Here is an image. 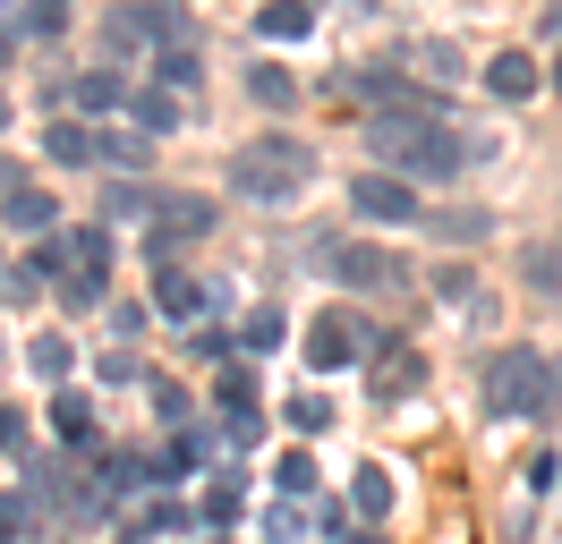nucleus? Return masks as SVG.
<instances>
[{"label":"nucleus","mask_w":562,"mask_h":544,"mask_svg":"<svg viewBox=\"0 0 562 544\" xmlns=\"http://www.w3.org/2000/svg\"><path fill=\"white\" fill-rule=\"evenodd\" d=\"M367 145H375L384 162H401L409 179H460L477 154H494V145H477V136H452V128H435V120H409V111L367 120Z\"/></svg>","instance_id":"obj_1"},{"label":"nucleus","mask_w":562,"mask_h":544,"mask_svg":"<svg viewBox=\"0 0 562 544\" xmlns=\"http://www.w3.org/2000/svg\"><path fill=\"white\" fill-rule=\"evenodd\" d=\"M307 179H316V145H299V136H256V145L231 154V196L273 204V213L299 196Z\"/></svg>","instance_id":"obj_2"},{"label":"nucleus","mask_w":562,"mask_h":544,"mask_svg":"<svg viewBox=\"0 0 562 544\" xmlns=\"http://www.w3.org/2000/svg\"><path fill=\"white\" fill-rule=\"evenodd\" d=\"M554 383H562V366L546 349H494L486 383H477V408H486V426H512V417H537L554 400Z\"/></svg>","instance_id":"obj_3"},{"label":"nucleus","mask_w":562,"mask_h":544,"mask_svg":"<svg viewBox=\"0 0 562 544\" xmlns=\"http://www.w3.org/2000/svg\"><path fill=\"white\" fill-rule=\"evenodd\" d=\"M324 264H333V281H350V290H367V298H392V290H409V281H418L392 247H367V238H333V247H324Z\"/></svg>","instance_id":"obj_4"},{"label":"nucleus","mask_w":562,"mask_h":544,"mask_svg":"<svg viewBox=\"0 0 562 544\" xmlns=\"http://www.w3.org/2000/svg\"><path fill=\"white\" fill-rule=\"evenodd\" d=\"M375 349H384V340L367 332L350 306H324L316 324H307V366H316V374H333V366H367Z\"/></svg>","instance_id":"obj_5"},{"label":"nucleus","mask_w":562,"mask_h":544,"mask_svg":"<svg viewBox=\"0 0 562 544\" xmlns=\"http://www.w3.org/2000/svg\"><path fill=\"white\" fill-rule=\"evenodd\" d=\"M350 213H367V222H418V188L392 179V170H358L350 179Z\"/></svg>","instance_id":"obj_6"},{"label":"nucleus","mask_w":562,"mask_h":544,"mask_svg":"<svg viewBox=\"0 0 562 544\" xmlns=\"http://www.w3.org/2000/svg\"><path fill=\"white\" fill-rule=\"evenodd\" d=\"M418 374H426L418 349H409V340H384V349L367 358V392H375V400H401V392H418Z\"/></svg>","instance_id":"obj_7"},{"label":"nucleus","mask_w":562,"mask_h":544,"mask_svg":"<svg viewBox=\"0 0 562 544\" xmlns=\"http://www.w3.org/2000/svg\"><path fill=\"white\" fill-rule=\"evenodd\" d=\"M205 230H213V204L205 196H162V222H154L145 247H154V256H171L179 238H205Z\"/></svg>","instance_id":"obj_8"},{"label":"nucleus","mask_w":562,"mask_h":544,"mask_svg":"<svg viewBox=\"0 0 562 544\" xmlns=\"http://www.w3.org/2000/svg\"><path fill=\"white\" fill-rule=\"evenodd\" d=\"M154 306L179 315V324H196V315L213 306V281H196V272H162V281H154Z\"/></svg>","instance_id":"obj_9"},{"label":"nucleus","mask_w":562,"mask_h":544,"mask_svg":"<svg viewBox=\"0 0 562 544\" xmlns=\"http://www.w3.org/2000/svg\"><path fill=\"white\" fill-rule=\"evenodd\" d=\"M486 94L494 102H528L537 94V60H528V52H494L486 60Z\"/></svg>","instance_id":"obj_10"},{"label":"nucleus","mask_w":562,"mask_h":544,"mask_svg":"<svg viewBox=\"0 0 562 544\" xmlns=\"http://www.w3.org/2000/svg\"><path fill=\"white\" fill-rule=\"evenodd\" d=\"M52 434L69 451H94V400L86 392H52Z\"/></svg>","instance_id":"obj_11"},{"label":"nucleus","mask_w":562,"mask_h":544,"mask_svg":"<svg viewBox=\"0 0 562 544\" xmlns=\"http://www.w3.org/2000/svg\"><path fill=\"white\" fill-rule=\"evenodd\" d=\"M43 154H52V162H94V154H103V136L86 128V120H52V128H43Z\"/></svg>","instance_id":"obj_12"},{"label":"nucleus","mask_w":562,"mask_h":544,"mask_svg":"<svg viewBox=\"0 0 562 544\" xmlns=\"http://www.w3.org/2000/svg\"><path fill=\"white\" fill-rule=\"evenodd\" d=\"M426 230L443 238V247H477L494 230V213H469V204H443V213H426Z\"/></svg>","instance_id":"obj_13"},{"label":"nucleus","mask_w":562,"mask_h":544,"mask_svg":"<svg viewBox=\"0 0 562 544\" xmlns=\"http://www.w3.org/2000/svg\"><path fill=\"white\" fill-rule=\"evenodd\" d=\"M256 34H265V43H299V34H307V0H273V9H256Z\"/></svg>","instance_id":"obj_14"},{"label":"nucleus","mask_w":562,"mask_h":544,"mask_svg":"<svg viewBox=\"0 0 562 544\" xmlns=\"http://www.w3.org/2000/svg\"><path fill=\"white\" fill-rule=\"evenodd\" d=\"M247 94L265 102V111H290V102H299V77H290V68H273V60H265V68H247Z\"/></svg>","instance_id":"obj_15"},{"label":"nucleus","mask_w":562,"mask_h":544,"mask_svg":"<svg viewBox=\"0 0 562 544\" xmlns=\"http://www.w3.org/2000/svg\"><path fill=\"white\" fill-rule=\"evenodd\" d=\"M26 366H35L43 383H60V392H69V340H60V332H35V340H26Z\"/></svg>","instance_id":"obj_16"},{"label":"nucleus","mask_w":562,"mask_h":544,"mask_svg":"<svg viewBox=\"0 0 562 544\" xmlns=\"http://www.w3.org/2000/svg\"><path fill=\"white\" fill-rule=\"evenodd\" d=\"M0 213H9V230H52V196H43V188H9Z\"/></svg>","instance_id":"obj_17"},{"label":"nucleus","mask_w":562,"mask_h":544,"mask_svg":"<svg viewBox=\"0 0 562 544\" xmlns=\"http://www.w3.org/2000/svg\"><path fill=\"white\" fill-rule=\"evenodd\" d=\"M111 102H137V94H128L111 68H86V77H77V111H111Z\"/></svg>","instance_id":"obj_18"},{"label":"nucleus","mask_w":562,"mask_h":544,"mask_svg":"<svg viewBox=\"0 0 562 544\" xmlns=\"http://www.w3.org/2000/svg\"><path fill=\"white\" fill-rule=\"evenodd\" d=\"M128 111H137V128H145V136H162V128H179V102L162 94V86H145V94L128 102Z\"/></svg>","instance_id":"obj_19"},{"label":"nucleus","mask_w":562,"mask_h":544,"mask_svg":"<svg viewBox=\"0 0 562 544\" xmlns=\"http://www.w3.org/2000/svg\"><path fill=\"white\" fill-rule=\"evenodd\" d=\"M281 340H290V324H281V306H256V315L239 324V349H281Z\"/></svg>","instance_id":"obj_20"},{"label":"nucleus","mask_w":562,"mask_h":544,"mask_svg":"<svg viewBox=\"0 0 562 544\" xmlns=\"http://www.w3.org/2000/svg\"><path fill=\"white\" fill-rule=\"evenodd\" d=\"M350 502L367 510V519H384V510H392V476H384V468H358V476H350Z\"/></svg>","instance_id":"obj_21"},{"label":"nucleus","mask_w":562,"mask_h":544,"mask_svg":"<svg viewBox=\"0 0 562 544\" xmlns=\"http://www.w3.org/2000/svg\"><path fill=\"white\" fill-rule=\"evenodd\" d=\"M154 204H162V196L137 188V179H111V188H103V213H120V222H128V213H154Z\"/></svg>","instance_id":"obj_22"},{"label":"nucleus","mask_w":562,"mask_h":544,"mask_svg":"<svg viewBox=\"0 0 562 544\" xmlns=\"http://www.w3.org/2000/svg\"><path fill=\"white\" fill-rule=\"evenodd\" d=\"M154 86H162V94H188V86H196V52H162V60H154Z\"/></svg>","instance_id":"obj_23"},{"label":"nucleus","mask_w":562,"mask_h":544,"mask_svg":"<svg viewBox=\"0 0 562 544\" xmlns=\"http://www.w3.org/2000/svg\"><path fill=\"white\" fill-rule=\"evenodd\" d=\"M273 485H281V494H290V502H307V494H316V460H307V451H290Z\"/></svg>","instance_id":"obj_24"},{"label":"nucleus","mask_w":562,"mask_h":544,"mask_svg":"<svg viewBox=\"0 0 562 544\" xmlns=\"http://www.w3.org/2000/svg\"><path fill=\"white\" fill-rule=\"evenodd\" d=\"M520 272H528V290H562V256H554V247H528Z\"/></svg>","instance_id":"obj_25"},{"label":"nucleus","mask_w":562,"mask_h":544,"mask_svg":"<svg viewBox=\"0 0 562 544\" xmlns=\"http://www.w3.org/2000/svg\"><path fill=\"white\" fill-rule=\"evenodd\" d=\"M435 298H443V306H469V298H477V272H469V264H443V272H435Z\"/></svg>","instance_id":"obj_26"},{"label":"nucleus","mask_w":562,"mask_h":544,"mask_svg":"<svg viewBox=\"0 0 562 544\" xmlns=\"http://www.w3.org/2000/svg\"><path fill=\"white\" fill-rule=\"evenodd\" d=\"M281 417H290V426H299V434H324V426H333V408H324L316 392H299V400L281 408Z\"/></svg>","instance_id":"obj_27"},{"label":"nucleus","mask_w":562,"mask_h":544,"mask_svg":"<svg viewBox=\"0 0 562 544\" xmlns=\"http://www.w3.org/2000/svg\"><path fill=\"white\" fill-rule=\"evenodd\" d=\"M145 400L162 408V426H179V417H188V392H179L171 374H154V383H145Z\"/></svg>","instance_id":"obj_28"},{"label":"nucleus","mask_w":562,"mask_h":544,"mask_svg":"<svg viewBox=\"0 0 562 544\" xmlns=\"http://www.w3.org/2000/svg\"><path fill=\"white\" fill-rule=\"evenodd\" d=\"M103 154L120 170H145V154H154V145H145V128H128V136H103Z\"/></svg>","instance_id":"obj_29"},{"label":"nucleus","mask_w":562,"mask_h":544,"mask_svg":"<svg viewBox=\"0 0 562 544\" xmlns=\"http://www.w3.org/2000/svg\"><path fill=\"white\" fill-rule=\"evenodd\" d=\"M205 519L222 528V519H239V476H213V494H205Z\"/></svg>","instance_id":"obj_30"},{"label":"nucleus","mask_w":562,"mask_h":544,"mask_svg":"<svg viewBox=\"0 0 562 544\" xmlns=\"http://www.w3.org/2000/svg\"><path fill=\"white\" fill-rule=\"evenodd\" d=\"M35 290H43V272H35V264H9V272H0V298H9V306H26Z\"/></svg>","instance_id":"obj_31"},{"label":"nucleus","mask_w":562,"mask_h":544,"mask_svg":"<svg viewBox=\"0 0 562 544\" xmlns=\"http://www.w3.org/2000/svg\"><path fill=\"white\" fill-rule=\"evenodd\" d=\"M562 485V451H537V460H528V494H554Z\"/></svg>","instance_id":"obj_32"},{"label":"nucleus","mask_w":562,"mask_h":544,"mask_svg":"<svg viewBox=\"0 0 562 544\" xmlns=\"http://www.w3.org/2000/svg\"><path fill=\"white\" fill-rule=\"evenodd\" d=\"M26 536V494H0V544Z\"/></svg>","instance_id":"obj_33"},{"label":"nucleus","mask_w":562,"mask_h":544,"mask_svg":"<svg viewBox=\"0 0 562 544\" xmlns=\"http://www.w3.org/2000/svg\"><path fill=\"white\" fill-rule=\"evenodd\" d=\"M222 434H231V442H256V434H265V417H256V408H222Z\"/></svg>","instance_id":"obj_34"},{"label":"nucleus","mask_w":562,"mask_h":544,"mask_svg":"<svg viewBox=\"0 0 562 544\" xmlns=\"http://www.w3.org/2000/svg\"><path fill=\"white\" fill-rule=\"evenodd\" d=\"M69 26V18H60V0H35V9H26V34H60Z\"/></svg>","instance_id":"obj_35"},{"label":"nucleus","mask_w":562,"mask_h":544,"mask_svg":"<svg viewBox=\"0 0 562 544\" xmlns=\"http://www.w3.org/2000/svg\"><path fill=\"white\" fill-rule=\"evenodd\" d=\"M0 451H26V408H0Z\"/></svg>","instance_id":"obj_36"},{"label":"nucleus","mask_w":562,"mask_h":544,"mask_svg":"<svg viewBox=\"0 0 562 544\" xmlns=\"http://www.w3.org/2000/svg\"><path fill=\"white\" fill-rule=\"evenodd\" d=\"M222 408H247V366H222Z\"/></svg>","instance_id":"obj_37"},{"label":"nucleus","mask_w":562,"mask_h":544,"mask_svg":"<svg viewBox=\"0 0 562 544\" xmlns=\"http://www.w3.org/2000/svg\"><path fill=\"white\" fill-rule=\"evenodd\" d=\"M537 26H546V34H562V0H554V9H546V18H537Z\"/></svg>","instance_id":"obj_38"},{"label":"nucleus","mask_w":562,"mask_h":544,"mask_svg":"<svg viewBox=\"0 0 562 544\" xmlns=\"http://www.w3.org/2000/svg\"><path fill=\"white\" fill-rule=\"evenodd\" d=\"M554 94H562V60H554Z\"/></svg>","instance_id":"obj_39"},{"label":"nucleus","mask_w":562,"mask_h":544,"mask_svg":"<svg viewBox=\"0 0 562 544\" xmlns=\"http://www.w3.org/2000/svg\"><path fill=\"white\" fill-rule=\"evenodd\" d=\"M0 128H9V102H0Z\"/></svg>","instance_id":"obj_40"},{"label":"nucleus","mask_w":562,"mask_h":544,"mask_svg":"<svg viewBox=\"0 0 562 544\" xmlns=\"http://www.w3.org/2000/svg\"><path fill=\"white\" fill-rule=\"evenodd\" d=\"M0 188H9V162H0Z\"/></svg>","instance_id":"obj_41"}]
</instances>
